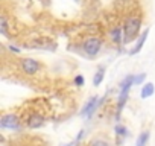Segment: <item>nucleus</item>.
I'll use <instances>...</instances> for the list:
<instances>
[{"instance_id":"f257e3e1","label":"nucleus","mask_w":155,"mask_h":146,"mask_svg":"<svg viewBox=\"0 0 155 146\" xmlns=\"http://www.w3.org/2000/svg\"><path fill=\"white\" fill-rule=\"evenodd\" d=\"M140 26H141V20L137 15H131L126 18L125 25H123V43L128 44L131 41H134L140 32Z\"/></svg>"},{"instance_id":"f8f14e48","label":"nucleus","mask_w":155,"mask_h":146,"mask_svg":"<svg viewBox=\"0 0 155 146\" xmlns=\"http://www.w3.org/2000/svg\"><path fill=\"white\" fill-rule=\"evenodd\" d=\"M147 141H149V131L146 129V131H143V132L137 137V143H135V146H146Z\"/></svg>"},{"instance_id":"f03ea898","label":"nucleus","mask_w":155,"mask_h":146,"mask_svg":"<svg viewBox=\"0 0 155 146\" xmlns=\"http://www.w3.org/2000/svg\"><path fill=\"white\" fill-rule=\"evenodd\" d=\"M101 47H102L101 38L93 37V38H88V40L84 41V50H85V53L90 55V56H96V55L101 52Z\"/></svg>"},{"instance_id":"1a4fd4ad","label":"nucleus","mask_w":155,"mask_h":146,"mask_svg":"<svg viewBox=\"0 0 155 146\" xmlns=\"http://www.w3.org/2000/svg\"><path fill=\"white\" fill-rule=\"evenodd\" d=\"M128 135V129L123 126V125H117L116 126V137H117V144L123 143L125 137Z\"/></svg>"},{"instance_id":"9b49d317","label":"nucleus","mask_w":155,"mask_h":146,"mask_svg":"<svg viewBox=\"0 0 155 146\" xmlns=\"http://www.w3.org/2000/svg\"><path fill=\"white\" fill-rule=\"evenodd\" d=\"M110 35H111L113 43H116V44H120V43H122V28H119V26H117V28L111 29Z\"/></svg>"},{"instance_id":"7ed1b4c3","label":"nucleus","mask_w":155,"mask_h":146,"mask_svg":"<svg viewBox=\"0 0 155 146\" xmlns=\"http://www.w3.org/2000/svg\"><path fill=\"white\" fill-rule=\"evenodd\" d=\"M20 65H21L23 71L26 73V75H29V76L37 75L38 70H40V62H38L37 59H32V58H25V59H21V61H20Z\"/></svg>"},{"instance_id":"dca6fc26","label":"nucleus","mask_w":155,"mask_h":146,"mask_svg":"<svg viewBox=\"0 0 155 146\" xmlns=\"http://www.w3.org/2000/svg\"><path fill=\"white\" fill-rule=\"evenodd\" d=\"M74 85H78V87H81V85H84V78H82L81 75L74 78Z\"/></svg>"},{"instance_id":"20e7f679","label":"nucleus","mask_w":155,"mask_h":146,"mask_svg":"<svg viewBox=\"0 0 155 146\" xmlns=\"http://www.w3.org/2000/svg\"><path fill=\"white\" fill-rule=\"evenodd\" d=\"M0 126L3 129H18L20 128V119L15 114H3L0 120Z\"/></svg>"},{"instance_id":"f3484780","label":"nucleus","mask_w":155,"mask_h":146,"mask_svg":"<svg viewBox=\"0 0 155 146\" xmlns=\"http://www.w3.org/2000/svg\"><path fill=\"white\" fill-rule=\"evenodd\" d=\"M62 146H73V143H67V144H62Z\"/></svg>"},{"instance_id":"0eeeda50","label":"nucleus","mask_w":155,"mask_h":146,"mask_svg":"<svg viewBox=\"0 0 155 146\" xmlns=\"http://www.w3.org/2000/svg\"><path fill=\"white\" fill-rule=\"evenodd\" d=\"M43 123H44V119L40 116V114H32L29 119H28V126L29 128H40V126H43Z\"/></svg>"},{"instance_id":"2eb2a0df","label":"nucleus","mask_w":155,"mask_h":146,"mask_svg":"<svg viewBox=\"0 0 155 146\" xmlns=\"http://www.w3.org/2000/svg\"><path fill=\"white\" fill-rule=\"evenodd\" d=\"M146 79V73H141V75H138V76H135V79H134V85H138V84H143V81Z\"/></svg>"},{"instance_id":"ddd939ff","label":"nucleus","mask_w":155,"mask_h":146,"mask_svg":"<svg viewBox=\"0 0 155 146\" xmlns=\"http://www.w3.org/2000/svg\"><path fill=\"white\" fill-rule=\"evenodd\" d=\"M87 146H111V143H110L108 140L102 138V137H96V138H93Z\"/></svg>"},{"instance_id":"423d86ee","label":"nucleus","mask_w":155,"mask_h":146,"mask_svg":"<svg viewBox=\"0 0 155 146\" xmlns=\"http://www.w3.org/2000/svg\"><path fill=\"white\" fill-rule=\"evenodd\" d=\"M147 34H149V29H146L140 37H138V40H137V44L134 46V49L129 52L131 55H135V53H138L140 50H141V47H143V44H144V41H146V38H147Z\"/></svg>"},{"instance_id":"4468645a","label":"nucleus","mask_w":155,"mask_h":146,"mask_svg":"<svg viewBox=\"0 0 155 146\" xmlns=\"http://www.w3.org/2000/svg\"><path fill=\"white\" fill-rule=\"evenodd\" d=\"M6 29H8V20L5 15L0 17V32H2V35H6Z\"/></svg>"},{"instance_id":"9d476101","label":"nucleus","mask_w":155,"mask_h":146,"mask_svg":"<svg viewBox=\"0 0 155 146\" xmlns=\"http://www.w3.org/2000/svg\"><path fill=\"white\" fill-rule=\"evenodd\" d=\"M104 76H105V67H99L97 71H96V75H94V78H93V85L94 87L101 85V82L104 81Z\"/></svg>"},{"instance_id":"6e6552de","label":"nucleus","mask_w":155,"mask_h":146,"mask_svg":"<svg viewBox=\"0 0 155 146\" xmlns=\"http://www.w3.org/2000/svg\"><path fill=\"white\" fill-rule=\"evenodd\" d=\"M153 93H155V87H153V84H152V82H146V84L141 87L140 96H141V99H147V98H150Z\"/></svg>"},{"instance_id":"39448f33","label":"nucleus","mask_w":155,"mask_h":146,"mask_svg":"<svg viewBox=\"0 0 155 146\" xmlns=\"http://www.w3.org/2000/svg\"><path fill=\"white\" fill-rule=\"evenodd\" d=\"M99 107V101H97V96H93L84 107V110L81 111V116H85V117H90Z\"/></svg>"}]
</instances>
